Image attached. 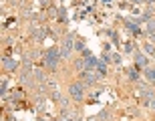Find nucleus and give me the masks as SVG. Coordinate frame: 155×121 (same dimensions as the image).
Listing matches in <instances>:
<instances>
[{
	"label": "nucleus",
	"instance_id": "20e7f679",
	"mask_svg": "<svg viewBox=\"0 0 155 121\" xmlns=\"http://www.w3.org/2000/svg\"><path fill=\"white\" fill-rule=\"evenodd\" d=\"M147 77H149V79H153V81H155V69H149V71H147Z\"/></svg>",
	"mask_w": 155,
	"mask_h": 121
},
{
	"label": "nucleus",
	"instance_id": "f257e3e1",
	"mask_svg": "<svg viewBox=\"0 0 155 121\" xmlns=\"http://www.w3.org/2000/svg\"><path fill=\"white\" fill-rule=\"evenodd\" d=\"M58 57H61V55H58V52L54 51V49H51V51L46 52V65H48V67H57Z\"/></svg>",
	"mask_w": 155,
	"mask_h": 121
},
{
	"label": "nucleus",
	"instance_id": "39448f33",
	"mask_svg": "<svg viewBox=\"0 0 155 121\" xmlns=\"http://www.w3.org/2000/svg\"><path fill=\"white\" fill-rule=\"evenodd\" d=\"M149 32H153V36H155V20H153V22H149Z\"/></svg>",
	"mask_w": 155,
	"mask_h": 121
},
{
	"label": "nucleus",
	"instance_id": "f03ea898",
	"mask_svg": "<svg viewBox=\"0 0 155 121\" xmlns=\"http://www.w3.org/2000/svg\"><path fill=\"white\" fill-rule=\"evenodd\" d=\"M69 93H71V97H73V99H83V85H81V83L71 85Z\"/></svg>",
	"mask_w": 155,
	"mask_h": 121
},
{
	"label": "nucleus",
	"instance_id": "7ed1b4c3",
	"mask_svg": "<svg viewBox=\"0 0 155 121\" xmlns=\"http://www.w3.org/2000/svg\"><path fill=\"white\" fill-rule=\"evenodd\" d=\"M4 67H6V69H14V67H16V63H14L12 59H4Z\"/></svg>",
	"mask_w": 155,
	"mask_h": 121
}]
</instances>
